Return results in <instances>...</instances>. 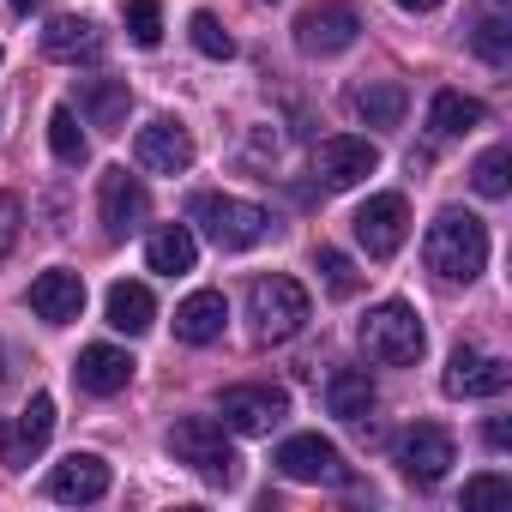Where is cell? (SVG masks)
<instances>
[{
  "label": "cell",
  "instance_id": "obj_38",
  "mask_svg": "<svg viewBox=\"0 0 512 512\" xmlns=\"http://www.w3.org/2000/svg\"><path fill=\"white\" fill-rule=\"evenodd\" d=\"M13 7H19V13H37V7H43V0H13Z\"/></svg>",
  "mask_w": 512,
  "mask_h": 512
},
{
  "label": "cell",
  "instance_id": "obj_37",
  "mask_svg": "<svg viewBox=\"0 0 512 512\" xmlns=\"http://www.w3.org/2000/svg\"><path fill=\"white\" fill-rule=\"evenodd\" d=\"M404 13H434V7H446V0H398Z\"/></svg>",
  "mask_w": 512,
  "mask_h": 512
},
{
  "label": "cell",
  "instance_id": "obj_4",
  "mask_svg": "<svg viewBox=\"0 0 512 512\" xmlns=\"http://www.w3.org/2000/svg\"><path fill=\"white\" fill-rule=\"evenodd\" d=\"M308 290L296 278H253L247 284V320H253V338L260 344H290L302 326H308Z\"/></svg>",
  "mask_w": 512,
  "mask_h": 512
},
{
  "label": "cell",
  "instance_id": "obj_25",
  "mask_svg": "<svg viewBox=\"0 0 512 512\" xmlns=\"http://www.w3.org/2000/svg\"><path fill=\"white\" fill-rule=\"evenodd\" d=\"M151 320H157V302H151V290L145 284H109V326L115 332H127V338H139V332H151Z\"/></svg>",
  "mask_w": 512,
  "mask_h": 512
},
{
  "label": "cell",
  "instance_id": "obj_9",
  "mask_svg": "<svg viewBox=\"0 0 512 512\" xmlns=\"http://www.w3.org/2000/svg\"><path fill=\"white\" fill-rule=\"evenodd\" d=\"M356 241L368 247V260H392V253L404 247V235H410V205H404V193H374L362 211H356Z\"/></svg>",
  "mask_w": 512,
  "mask_h": 512
},
{
  "label": "cell",
  "instance_id": "obj_30",
  "mask_svg": "<svg viewBox=\"0 0 512 512\" xmlns=\"http://www.w3.org/2000/svg\"><path fill=\"white\" fill-rule=\"evenodd\" d=\"M470 43H476V55H482L488 67H506V61H512V25H506V19H482V25L470 31Z\"/></svg>",
  "mask_w": 512,
  "mask_h": 512
},
{
  "label": "cell",
  "instance_id": "obj_1",
  "mask_svg": "<svg viewBox=\"0 0 512 512\" xmlns=\"http://www.w3.org/2000/svg\"><path fill=\"white\" fill-rule=\"evenodd\" d=\"M422 260L440 284H476L482 266H488V229L482 217L470 211H440L428 223V241H422Z\"/></svg>",
  "mask_w": 512,
  "mask_h": 512
},
{
  "label": "cell",
  "instance_id": "obj_7",
  "mask_svg": "<svg viewBox=\"0 0 512 512\" xmlns=\"http://www.w3.org/2000/svg\"><path fill=\"white\" fill-rule=\"evenodd\" d=\"M217 416H223L229 434H272L290 416V392L284 386H229Z\"/></svg>",
  "mask_w": 512,
  "mask_h": 512
},
{
  "label": "cell",
  "instance_id": "obj_31",
  "mask_svg": "<svg viewBox=\"0 0 512 512\" xmlns=\"http://www.w3.org/2000/svg\"><path fill=\"white\" fill-rule=\"evenodd\" d=\"M127 37L139 49H157L163 43V7H157V0H127Z\"/></svg>",
  "mask_w": 512,
  "mask_h": 512
},
{
  "label": "cell",
  "instance_id": "obj_34",
  "mask_svg": "<svg viewBox=\"0 0 512 512\" xmlns=\"http://www.w3.org/2000/svg\"><path fill=\"white\" fill-rule=\"evenodd\" d=\"M464 500H512V482L506 476H470L464 482Z\"/></svg>",
  "mask_w": 512,
  "mask_h": 512
},
{
  "label": "cell",
  "instance_id": "obj_14",
  "mask_svg": "<svg viewBox=\"0 0 512 512\" xmlns=\"http://www.w3.org/2000/svg\"><path fill=\"white\" fill-rule=\"evenodd\" d=\"M133 157H139V169H151V175H181V169L193 163V133H187L181 121L157 115L151 127H139Z\"/></svg>",
  "mask_w": 512,
  "mask_h": 512
},
{
  "label": "cell",
  "instance_id": "obj_17",
  "mask_svg": "<svg viewBox=\"0 0 512 512\" xmlns=\"http://www.w3.org/2000/svg\"><path fill=\"white\" fill-rule=\"evenodd\" d=\"M73 380H79L91 398H115V392H127V380H133V356L115 350V344H91V350H79Z\"/></svg>",
  "mask_w": 512,
  "mask_h": 512
},
{
  "label": "cell",
  "instance_id": "obj_3",
  "mask_svg": "<svg viewBox=\"0 0 512 512\" xmlns=\"http://www.w3.org/2000/svg\"><path fill=\"white\" fill-rule=\"evenodd\" d=\"M356 338H362V350H368L374 362H386V368H410V362H422V350H428L422 314H416L410 302H380V308H368V320L356 326Z\"/></svg>",
  "mask_w": 512,
  "mask_h": 512
},
{
  "label": "cell",
  "instance_id": "obj_10",
  "mask_svg": "<svg viewBox=\"0 0 512 512\" xmlns=\"http://www.w3.org/2000/svg\"><path fill=\"white\" fill-rule=\"evenodd\" d=\"M97 205H103V229H109V241L133 235V229L151 217V193H145V181L127 175V169H103V181H97Z\"/></svg>",
  "mask_w": 512,
  "mask_h": 512
},
{
  "label": "cell",
  "instance_id": "obj_22",
  "mask_svg": "<svg viewBox=\"0 0 512 512\" xmlns=\"http://www.w3.org/2000/svg\"><path fill=\"white\" fill-rule=\"evenodd\" d=\"M127 103H133L127 79H85V91H79V109H85V115H91V127H103V133H121Z\"/></svg>",
  "mask_w": 512,
  "mask_h": 512
},
{
  "label": "cell",
  "instance_id": "obj_24",
  "mask_svg": "<svg viewBox=\"0 0 512 512\" xmlns=\"http://www.w3.org/2000/svg\"><path fill=\"white\" fill-rule=\"evenodd\" d=\"M488 121V109L476 103V97H464V91H440L434 103H428V127H434V139H458V133H476Z\"/></svg>",
  "mask_w": 512,
  "mask_h": 512
},
{
  "label": "cell",
  "instance_id": "obj_36",
  "mask_svg": "<svg viewBox=\"0 0 512 512\" xmlns=\"http://www.w3.org/2000/svg\"><path fill=\"white\" fill-rule=\"evenodd\" d=\"M482 434H488V446H494V452H506V446H512V428H506V416H488V428H482Z\"/></svg>",
  "mask_w": 512,
  "mask_h": 512
},
{
  "label": "cell",
  "instance_id": "obj_21",
  "mask_svg": "<svg viewBox=\"0 0 512 512\" xmlns=\"http://www.w3.org/2000/svg\"><path fill=\"white\" fill-rule=\"evenodd\" d=\"M193 260H199V241H193V229H187V223H163V229L145 241V266H151V272H163V278H187V272H193Z\"/></svg>",
  "mask_w": 512,
  "mask_h": 512
},
{
  "label": "cell",
  "instance_id": "obj_19",
  "mask_svg": "<svg viewBox=\"0 0 512 512\" xmlns=\"http://www.w3.org/2000/svg\"><path fill=\"white\" fill-rule=\"evenodd\" d=\"M223 320H229L223 290H193V296L175 308V338H181V344H217V338H223Z\"/></svg>",
  "mask_w": 512,
  "mask_h": 512
},
{
  "label": "cell",
  "instance_id": "obj_35",
  "mask_svg": "<svg viewBox=\"0 0 512 512\" xmlns=\"http://www.w3.org/2000/svg\"><path fill=\"white\" fill-rule=\"evenodd\" d=\"M0 464H7V470H19V464H25V446H19V428H13L7 416H0Z\"/></svg>",
  "mask_w": 512,
  "mask_h": 512
},
{
  "label": "cell",
  "instance_id": "obj_40",
  "mask_svg": "<svg viewBox=\"0 0 512 512\" xmlns=\"http://www.w3.org/2000/svg\"><path fill=\"white\" fill-rule=\"evenodd\" d=\"M0 374H7V368H0Z\"/></svg>",
  "mask_w": 512,
  "mask_h": 512
},
{
  "label": "cell",
  "instance_id": "obj_29",
  "mask_svg": "<svg viewBox=\"0 0 512 512\" xmlns=\"http://www.w3.org/2000/svg\"><path fill=\"white\" fill-rule=\"evenodd\" d=\"M49 151L61 157V163H85V133H79V115L61 103V109H49Z\"/></svg>",
  "mask_w": 512,
  "mask_h": 512
},
{
  "label": "cell",
  "instance_id": "obj_2",
  "mask_svg": "<svg viewBox=\"0 0 512 512\" xmlns=\"http://www.w3.org/2000/svg\"><path fill=\"white\" fill-rule=\"evenodd\" d=\"M187 217L223 247V253H241V247H260L272 229H278V217L266 211V205H253V199H235V193H199L193 205H187Z\"/></svg>",
  "mask_w": 512,
  "mask_h": 512
},
{
  "label": "cell",
  "instance_id": "obj_23",
  "mask_svg": "<svg viewBox=\"0 0 512 512\" xmlns=\"http://www.w3.org/2000/svg\"><path fill=\"white\" fill-rule=\"evenodd\" d=\"M404 103H410V97H404L398 79H368V85L350 91V109H356L368 127H398V121H404Z\"/></svg>",
  "mask_w": 512,
  "mask_h": 512
},
{
  "label": "cell",
  "instance_id": "obj_27",
  "mask_svg": "<svg viewBox=\"0 0 512 512\" xmlns=\"http://www.w3.org/2000/svg\"><path fill=\"white\" fill-rule=\"evenodd\" d=\"M49 434H55V398H49V392H37V398L25 404V416H19V446H25V458H31V452H43V446H49Z\"/></svg>",
  "mask_w": 512,
  "mask_h": 512
},
{
  "label": "cell",
  "instance_id": "obj_12",
  "mask_svg": "<svg viewBox=\"0 0 512 512\" xmlns=\"http://www.w3.org/2000/svg\"><path fill=\"white\" fill-rule=\"evenodd\" d=\"M356 31H362V19H356V7H344V0L308 7V13L296 19V43H302V55H344V49L356 43Z\"/></svg>",
  "mask_w": 512,
  "mask_h": 512
},
{
  "label": "cell",
  "instance_id": "obj_8",
  "mask_svg": "<svg viewBox=\"0 0 512 512\" xmlns=\"http://www.w3.org/2000/svg\"><path fill=\"white\" fill-rule=\"evenodd\" d=\"M452 434L440 428V422H416V428H404L398 434V470L416 482V488H434L446 470H452Z\"/></svg>",
  "mask_w": 512,
  "mask_h": 512
},
{
  "label": "cell",
  "instance_id": "obj_20",
  "mask_svg": "<svg viewBox=\"0 0 512 512\" xmlns=\"http://www.w3.org/2000/svg\"><path fill=\"white\" fill-rule=\"evenodd\" d=\"M374 404H380V392H374L368 368H338V374L326 380V410H332L338 422H368Z\"/></svg>",
  "mask_w": 512,
  "mask_h": 512
},
{
  "label": "cell",
  "instance_id": "obj_33",
  "mask_svg": "<svg viewBox=\"0 0 512 512\" xmlns=\"http://www.w3.org/2000/svg\"><path fill=\"white\" fill-rule=\"evenodd\" d=\"M19 223H25V205H19L13 193H0V260L13 253V241H19Z\"/></svg>",
  "mask_w": 512,
  "mask_h": 512
},
{
  "label": "cell",
  "instance_id": "obj_6",
  "mask_svg": "<svg viewBox=\"0 0 512 512\" xmlns=\"http://www.w3.org/2000/svg\"><path fill=\"white\" fill-rule=\"evenodd\" d=\"M374 169H380V151H374V139H362V133H332V139L314 145V175H320L326 193H350V187H362Z\"/></svg>",
  "mask_w": 512,
  "mask_h": 512
},
{
  "label": "cell",
  "instance_id": "obj_18",
  "mask_svg": "<svg viewBox=\"0 0 512 512\" xmlns=\"http://www.w3.org/2000/svg\"><path fill=\"white\" fill-rule=\"evenodd\" d=\"M43 55H49V61H67V67L97 61V55H103V31H97V19H79V13L55 19V25L43 31Z\"/></svg>",
  "mask_w": 512,
  "mask_h": 512
},
{
  "label": "cell",
  "instance_id": "obj_16",
  "mask_svg": "<svg viewBox=\"0 0 512 512\" xmlns=\"http://www.w3.org/2000/svg\"><path fill=\"white\" fill-rule=\"evenodd\" d=\"M31 308H37V320H49V326H73L79 314H85V278L79 272H43L37 284H31Z\"/></svg>",
  "mask_w": 512,
  "mask_h": 512
},
{
  "label": "cell",
  "instance_id": "obj_39",
  "mask_svg": "<svg viewBox=\"0 0 512 512\" xmlns=\"http://www.w3.org/2000/svg\"><path fill=\"white\" fill-rule=\"evenodd\" d=\"M0 61H7V49H0Z\"/></svg>",
  "mask_w": 512,
  "mask_h": 512
},
{
  "label": "cell",
  "instance_id": "obj_13",
  "mask_svg": "<svg viewBox=\"0 0 512 512\" xmlns=\"http://www.w3.org/2000/svg\"><path fill=\"white\" fill-rule=\"evenodd\" d=\"M272 464H278L290 482H344V476H350V470H344V452H338L332 440H320V434H290Z\"/></svg>",
  "mask_w": 512,
  "mask_h": 512
},
{
  "label": "cell",
  "instance_id": "obj_28",
  "mask_svg": "<svg viewBox=\"0 0 512 512\" xmlns=\"http://www.w3.org/2000/svg\"><path fill=\"white\" fill-rule=\"evenodd\" d=\"M187 37H193V49H199L205 61H229V55H235V37L223 31L217 13H193V19H187Z\"/></svg>",
  "mask_w": 512,
  "mask_h": 512
},
{
  "label": "cell",
  "instance_id": "obj_5",
  "mask_svg": "<svg viewBox=\"0 0 512 512\" xmlns=\"http://www.w3.org/2000/svg\"><path fill=\"white\" fill-rule=\"evenodd\" d=\"M169 452H175V464L199 470V476L217 482V488H229L235 470H241V458H235L223 422H211V416H187V422H175V428H169Z\"/></svg>",
  "mask_w": 512,
  "mask_h": 512
},
{
  "label": "cell",
  "instance_id": "obj_26",
  "mask_svg": "<svg viewBox=\"0 0 512 512\" xmlns=\"http://www.w3.org/2000/svg\"><path fill=\"white\" fill-rule=\"evenodd\" d=\"M512 151L506 145H494V151H482L476 157V169H470V187L482 193V199H506V187H512Z\"/></svg>",
  "mask_w": 512,
  "mask_h": 512
},
{
  "label": "cell",
  "instance_id": "obj_11",
  "mask_svg": "<svg viewBox=\"0 0 512 512\" xmlns=\"http://www.w3.org/2000/svg\"><path fill=\"white\" fill-rule=\"evenodd\" d=\"M440 386H446V398H500V392L512 386V368H506L500 356H482V350L458 344Z\"/></svg>",
  "mask_w": 512,
  "mask_h": 512
},
{
  "label": "cell",
  "instance_id": "obj_32",
  "mask_svg": "<svg viewBox=\"0 0 512 512\" xmlns=\"http://www.w3.org/2000/svg\"><path fill=\"white\" fill-rule=\"evenodd\" d=\"M320 272H326V290H332V296H356V290H362V278H356V266L344 260V253H338V247H320Z\"/></svg>",
  "mask_w": 512,
  "mask_h": 512
},
{
  "label": "cell",
  "instance_id": "obj_15",
  "mask_svg": "<svg viewBox=\"0 0 512 512\" xmlns=\"http://www.w3.org/2000/svg\"><path fill=\"white\" fill-rule=\"evenodd\" d=\"M109 494V464L97 452H73L49 470V500H67V506H91Z\"/></svg>",
  "mask_w": 512,
  "mask_h": 512
}]
</instances>
